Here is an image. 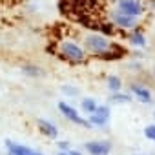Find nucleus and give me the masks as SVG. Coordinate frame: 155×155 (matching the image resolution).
I'll return each instance as SVG.
<instances>
[{
	"label": "nucleus",
	"instance_id": "11",
	"mask_svg": "<svg viewBox=\"0 0 155 155\" xmlns=\"http://www.w3.org/2000/svg\"><path fill=\"white\" fill-rule=\"evenodd\" d=\"M131 91L142 101V102H150L151 101V93L148 91V90H144L142 86H137V84H131Z\"/></svg>",
	"mask_w": 155,
	"mask_h": 155
},
{
	"label": "nucleus",
	"instance_id": "8",
	"mask_svg": "<svg viewBox=\"0 0 155 155\" xmlns=\"http://www.w3.org/2000/svg\"><path fill=\"white\" fill-rule=\"evenodd\" d=\"M37 124H38V128H40V131H42L44 135H48V137H51V139H57L58 130H57L51 122H48V120H44V119H38Z\"/></svg>",
	"mask_w": 155,
	"mask_h": 155
},
{
	"label": "nucleus",
	"instance_id": "6",
	"mask_svg": "<svg viewBox=\"0 0 155 155\" xmlns=\"http://www.w3.org/2000/svg\"><path fill=\"white\" fill-rule=\"evenodd\" d=\"M86 150L91 155H108L110 153V144L108 142H86Z\"/></svg>",
	"mask_w": 155,
	"mask_h": 155
},
{
	"label": "nucleus",
	"instance_id": "10",
	"mask_svg": "<svg viewBox=\"0 0 155 155\" xmlns=\"http://www.w3.org/2000/svg\"><path fill=\"white\" fill-rule=\"evenodd\" d=\"M115 22L122 28H133L135 26V17H130V15H124V13H117L115 15Z\"/></svg>",
	"mask_w": 155,
	"mask_h": 155
},
{
	"label": "nucleus",
	"instance_id": "9",
	"mask_svg": "<svg viewBox=\"0 0 155 155\" xmlns=\"http://www.w3.org/2000/svg\"><path fill=\"white\" fill-rule=\"evenodd\" d=\"M6 146H8V150H9V155H31V153H33L29 148L20 146V144H15V142H11V140H8Z\"/></svg>",
	"mask_w": 155,
	"mask_h": 155
},
{
	"label": "nucleus",
	"instance_id": "15",
	"mask_svg": "<svg viewBox=\"0 0 155 155\" xmlns=\"http://www.w3.org/2000/svg\"><path fill=\"white\" fill-rule=\"evenodd\" d=\"M144 135H146L150 140H153V142H155V124L146 126V128H144Z\"/></svg>",
	"mask_w": 155,
	"mask_h": 155
},
{
	"label": "nucleus",
	"instance_id": "17",
	"mask_svg": "<svg viewBox=\"0 0 155 155\" xmlns=\"http://www.w3.org/2000/svg\"><path fill=\"white\" fill-rule=\"evenodd\" d=\"M26 73H29V75H40V71H38V68H31V66H24L22 68Z\"/></svg>",
	"mask_w": 155,
	"mask_h": 155
},
{
	"label": "nucleus",
	"instance_id": "20",
	"mask_svg": "<svg viewBox=\"0 0 155 155\" xmlns=\"http://www.w3.org/2000/svg\"><path fill=\"white\" fill-rule=\"evenodd\" d=\"M68 155H81V153H79V151H75V150H71V151H69Z\"/></svg>",
	"mask_w": 155,
	"mask_h": 155
},
{
	"label": "nucleus",
	"instance_id": "12",
	"mask_svg": "<svg viewBox=\"0 0 155 155\" xmlns=\"http://www.w3.org/2000/svg\"><path fill=\"white\" fill-rule=\"evenodd\" d=\"M95 108H97L95 99H84V101H82V110H84V111L93 113V111H95Z\"/></svg>",
	"mask_w": 155,
	"mask_h": 155
},
{
	"label": "nucleus",
	"instance_id": "21",
	"mask_svg": "<svg viewBox=\"0 0 155 155\" xmlns=\"http://www.w3.org/2000/svg\"><path fill=\"white\" fill-rule=\"evenodd\" d=\"M31 155H42V153H35V151H33V153H31Z\"/></svg>",
	"mask_w": 155,
	"mask_h": 155
},
{
	"label": "nucleus",
	"instance_id": "13",
	"mask_svg": "<svg viewBox=\"0 0 155 155\" xmlns=\"http://www.w3.org/2000/svg\"><path fill=\"white\" fill-rule=\"evenodd\" d=\"M108 86H110V90L111 91H119L120 90V79H119V77H110V79H108Z\"/></svg>",
	"mask_w": 155,
	"mask_h": 155
},
{
	"label": "nucleus",
	"instance_id": "19",
	"mask_svg": "<svg viewBox=\"0 0 155 155\" xmlns=\"http://www.w3.org/2000/svg\"><path fill=\"white\" fill-rule=\"evenodd\" d=\"M58 146H60L62 150H68V148H69V142H58Z\"/></svg>",
	"mask_w": 155,
	"mask_h": 155
},
{
	"label": "nucleus",
	"instance_id": "16",
	"mask_svg": "<svg viewBox=\"0 0 155 155\" xmlns=\"http://www.w3.org/2000/svg\"><path fill=\"white\" fill-rule=\"evenodd\" d=\"M111 101H113V102H128V101H130V95H120V93H117V95L111 97Z\"/></svg>",
	"mask_w": 155,
	"mask_h": 155
},
{
	"label": "nucleus",
	"instance_id": "1",
	"mask_svg": "<svg viewBox=\"0 0 155 155\" xmlns=\"http://www.w3.org/2000/svg\"><path fill=\"white\" fill-rule=\"evenodd\" d=\"M58 110H60V113H62L66 119H69V120L75 122V124H81V126H84V128H90V126H91L90 120H84L79 113H77L69 104H66V102H58Z\"/></svg>",
	"mask_w": 155,
	"mask_h": 155
},
{
	"label": "nucleus",
	"instance_id": "18",
	"mask_svg": "<svg viewBox=\"0 0 155 155\" xmlns=\"http://www.w3.org/2000/svg\"><path fill=\"white\" fill-rule=\"evenodd\" d=\"M102 31L111 35V33H113V28H111V24H102Z\"/></svg>",
	"mask_w": 155,
	"mask_h": 155
},
{
	"label": "nucleus",
	"instance_id": "4",
	"mask_svg": "<svg viewBox=\"0 0 155 155\" xmlns=\"http://www.w3.org/2000/svg\"><path fill=\"white\" fill-rule=\"evenodd\" d=\"M86 44H88V48H90L91 51H95V53H102V51L108 49V40H106L104 37H101V35H90L88 40H86Z\"/></svg>",
	"mask_w": 155,
	"mask_h": 155
},
{
	"label": "nucleus",
	"instance_id": "14",
	"mask_svg": "<svg viewBox=\"0 0 155 155\" xmlns=\"http://www.w3.org/2000/svg\"><path fill=\"white\" fill-rule=\"evenodd\" d=\"M130 38H131V44H135V46H144V37H142L140 33L135 31V33H131Z\"/></svg>",
	"mask_w": 155,
	"mask_h": 155
},
{
	"label": "nucleus",
	"instance_id": "5",
	"mask_svg": "<svg viewBox=\"0 0 155 155\" xmlns=\"http://www.w3.org/2000/svg\"><path fill=\"white\" fill-rule=\"evenodd\" d=\"M62 51H64V55H66L68 58H71V60H75V62H79V60L84 58L82 49H81L79 46L71 44V42H64V44H62Z\"/></svg>",
	"mask_w": 155,
	"mask_h": 155
},
{
	"label": "nucleus",
	"instance_id": "22",
	"mask_svg": "<svg viewBox=\"0 0 155 155\" xmlns=\"http://www.w3.org/2000/svg\"><path fill=\"white\" fill-rule=\"evenodd\" d=\"M58 155H68V153H58Z\"/></svg>",
	"mask_w": 155,
	"mask_h": 155
},
{
	"label": "nucleus",
	"instance_id": "2",
	"mask_svg": "<svg viewBox=\"0 0 155 155\" xmlns=\"http://www.w3.org/2000/svg\"><path fill=\"white\" fill-rule=\"evenodd\" d=\"M119 8H120V13L130 15V17H139L142 13V6L139 0H120Z\"/></svg>",
	"mask_w": 155,
	"mask_h": 155
},
{
	"label": "nucleus",
	"instance_id": "7",
	"mask_svg": "<svg viewBox=\"0 0 155 155\" xmlns=\"http://www.w3.org/2000/svg\"><path fill=\"white\" fill-rule=\"evenodd\" d=\"M68 2L75 11H81V13H88V9H91L97 4L95 0H68Z\"/></svg>",
	"mask_w": 155,
	"mask_h": 155
},
{
	"label": "nucleus",
	"instance_id": "3",
	"mask_svg": "<svg viewBox=\"0 0 155 155\" xmlns=\"http://www.w3.org/2000/svg\"><path fill=\"white\" fill-rule=\"evenodd\" d=\"M90 124H97V126H102L108 122L110 119V108L108 106H97L93 113H90Z\"/></svg>",
	"mask_w": 155,
	"mask_h": 155
}]
</instances>
